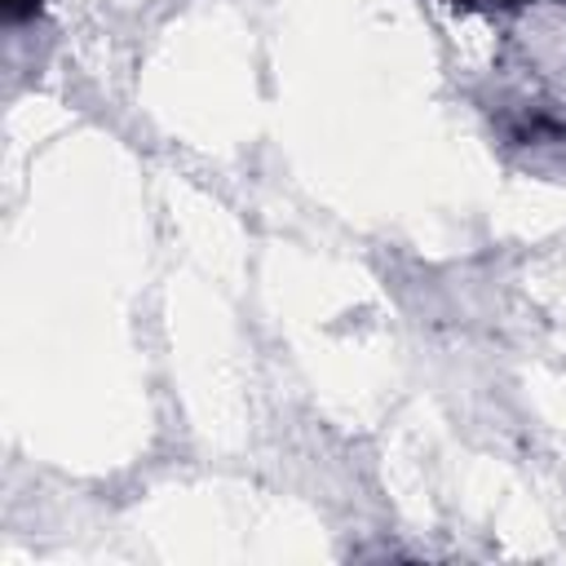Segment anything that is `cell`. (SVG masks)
Wrapping results in <instances>:
<instances>
[{
  "mask_svg": "<svg viewBox=\"0 0 566 566\" xmlns=\"http://www.w3.org/2000/svg\"><path fill=\"white\" fill-rule=\"evenodd\" d=\"M0 9H4V22L18 27V22H27V18L40 13V0H0Z\"/></svg>",
  "mask_w": 566,
  "mask_h": 566,
  "instance_id": "cell-1",
  "label": "cell"
},
{
  "mask_svg": "<svg viewBox=\"0 0 566 566\" xmlns=\"http://www.w3.org/2000/svg\"><path fill=\"white\" fill-rule=\"evenodd\" d=\"M455 4H517V0H455Z\"/></svg>",
  "mask_w": 566,
  "mask_h": 566,
  "instance_id": "cell-2",
  "label": "cell"
}]
</instances>
